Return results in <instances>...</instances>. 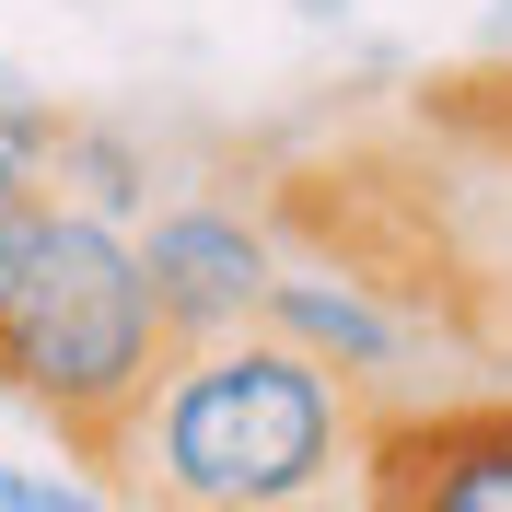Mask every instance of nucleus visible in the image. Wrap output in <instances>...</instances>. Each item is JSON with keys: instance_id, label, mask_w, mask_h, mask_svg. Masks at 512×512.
Wrapping results in <instances>:
<instances>
[{"instance_id": "1", "label": "nucleus", "mask_w": 512, "mask_h": 512, "mask_svg": "<svg viewBox=\"0 0 512 512\" xmlns=\"http://www.w3.org/2000/svg\"><path fill=\"white\" fill-rule=\"evenodd\" d=\"M373 396L280 326H222L163 361L105 489L140 512H361Z\"/></svg>"}, {"instance_id": "2", "label": "nucleus", "mask_w": 512, "mask_h": 512, "mask_svg": "<svg viewBox=\"0 0 512 512\" xmlns=\"http://www.w3.org/2000/svg\"><path fill=\"white\" fill-rule=\"evenodd\" d=\"M175 338L152 315L128 222H94L70 198H35L0 256V396L59 431V454L105 489L140 396L163 384Z\"/></svg>"}, {"instance_id": "3", "label": "nucleus", "mask_w": 512, "mask_h": 512, "mask_svg": "<svg viewBox=\"0 0 512 512\" xmlns=\"http://www.w3.org/2000/svg\"><path fill=\"white\" fill-rule=\"evenodd\" d=\"M361 512H512V384H443L373 408Z\"/></svg>"}, {"instance_id": "4", "label": "nucleus", "mask_w": 512, "mask_h": 512, "mask_svg": "<svg viewBox=\"0 0 512 512\" xmlns=\"http://www.w3.org/2000/svg\"><path fill=\"white\" fill-rule=\"evenodd\" d=\"M128 245H140V280H152V315H163L175 350L187 338H222V326H256V303L280 280V233H268V210L245 187L163 198V210L128 222Z\"/></svg>"}, {"instance_id": "5", "label": "nucleus", "mask_w": 512, "mask_h": 512, "mask_svg": "<svg viewBox=\"0 0 512 512\" xmlns=\"http://www.w3.org/2000/svg\"><path fill=\"white\" fill-rule=\"evenodd\" d=\"M47 198L94 210V222H140V210H152V140L117 128V117H59V140H47Z\"/></svg>"}, {"instance_id": "6", "label": "nucleus", "mask_w": 512, "mask_h": 512, "mask_svg": "<svg viewBox=\"0 0 512 512\" xmlns=\"http://www.w3.org/2000/svg\"><path fill=\"white\" fill-rule=\"evenodd\" d=\"M70 105L24 94V82H0V256H12V233H24V210L47 198V140H59Z\"/></svg>"}, {"instance_id": "7", "label": "nucleus", "mask_w": 512, "mask_h": 512, "mask_svg": "<svg viewBox=\"0 0 512 512\" xmlns=\"http://www.w3.org/2000/svg\"><path fill=\"white\" fill-rule=\"evenodd\" d=\"M0 512H117V489H94V478H24V466H0Z\"/></svg>"}]
</instances>
